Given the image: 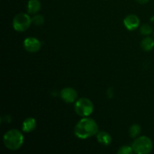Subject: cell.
<instances>
[{
    "instance_id": "obj_7",
    "label": "cell",
    "mask_w": 154,
    "mask_h": 154,
    "mask_svg": "<svg viewBox=\"0 0 154 154\" xmlns=\"http://www.w3.org/2000/svg\"><path fill=\"white\" fill-rule=\"evenodd\" d=\"M60 96L66 103H73L77 100L78 93L72 87H65L60 92Z\"/></svg>"
},
{
    "instance_id": "obj_4",
    "label": "cell",
    "mask_w": 154,
    "mask_h": 154,
    "mask_svg": "<svg viewBox=\"0 0 154 154\" xmlns=\"http://www.w3.org/2000/svg\"><path fill=\"white\" fill-rule=\"evenodd\" d=\"M75 111L81 117H89L94 111V105L90 99L84 97L80 98L75 102Z\"/></svg>"
},
{
    "instance_id": "obj_12",
    "label": "cell",
    "mask_w": 154,
    "mask_h": 154,
    "mask_svg": "<svg viewBox=\"0 0 154 154\" xmlns=\"http://www.w3.org/2000/svg\"><path fill=\"white\" fill-rule=\"evenodd\" d=\"M141 47L144 51H150L154 48V40L150 37H146L142 39Z\"/></svg>"
},
{
    "instance_id": "obj_6",
    "label": "cell",
    "mask_w": 154,
    "mask_h": 154,
    "mask_svg": "<svg viewBox=\"0 0 154 154\" xmlns=\"http://www.w3.org/2000/svg\"><path fill=\"white\" fill-rule=\"evenodd\" d=\"M23 47L29 53H36L42 48V42L35 37H28L23 42Z\"/></svg>"
},
{
    "instance_id": "obj_3",
    "label": "cell",
    "mask_w": 154,
    "mask_h": 154,
    "mask_svg": "<svg viewBox=\"0 0 154 154\" xmlns=\"http://www.w3.org/2000/svg\"><path fill=\"white\" fill-rule=\"evenodd\" d=\"M134 153L137 154H148L152 151L153 147L152 140L147 136L137 138L132 144Z\"/></svg>"
},
{
    "instance_id": "obj_15",
    "label": "cell",
    "mask_w": 154,
    "mask_h": 154,
    "mask_svg": "<svg viewBox=\"0 0 154 154\" xmlns=\"http://www.w3.org/2000/svg\"><path fill=\"white\" fill-rule=\"evenodd\" d=\"M152 32H153V29L149 24H144L140 28V32L144 35H148L151 34Z\"/></svg>"
},
{
    "instance_id": "obj_2",
    "label": "cell",
    "mask_w": 154,
    "mask_h": 154,
    "mask_svg": "<svg viewBox=\"0 0 154 154\" xmlns=\"http://www.w3.org/2000/svg\"><path fill=\"white\" fill-rule=\"evenodd\" d=\"M23 135L18 129H10L3 136V143L5 147L13 151L20 148L23 144Z\"/></svg>"
},
{
    "instance_id": "obj_10",
    "label": "cell",
    "mask_w": 154,
    "mask_h": 154,
    "mask_svg": "<svg viewBox=\"0 0 154 154\" xmlns=\"http://www.w3.org/2000/svg\"><path fill=\"white\" fill-rule=\"evenodd\" d=\"M36 128V120L33 117H27L22 124V130L24 132H31Z\"/></svg>"
},
{
    "instance_id": "obj_14",
    "label": "cell",
    "mask_w": 154,
    "mask_h": 154,
    "mask_svg": "<svg viewBox=\"0 0 154 154\" xmlns=\"http://www.w3.org/2000/svg\"><path fill=\"white\" fill-rule=\"evenodd\" d=\"M45 23V17L42 15L36 14L32 17V23L36 26H40Z\"/></svg>"
},
{
    "instance_id": "obj_11",
    "label": "cell",
    "mask_w": 154,
    "mask_h": 154,
    "mask_svg": "<svg viewBox=\"0 0 154 154\" xmlns=\"http://www.w3.org/2000/svg\"><path fill=\"white\" fill-rule=\"evenodd\" d=\"M41 2L39 0H29L27 4V11L30 14H35L40 11Z\"/></svg>"
},
{
    "instance_id": "obj_8",
    "label": "cell",
    "mask_w": 154,
    "mask_h": 154,
    "mask_svg": "<svg viewBox=\"0 0 154 154\" xmlns=\"http://www.w3.org/2000/svg\"><path fill=\"white\" fill-rule=\"evenodd\" d=\"M123 24L125 27L129 31H134L137 29L140 24V19L135 14H129L123 20Z\"/></svg>"
},
{
    "instance_id": "obj_13",
    "label": "cell",
    "mask_w": 154,
    "mask_h": 154,
    "mask_svg": "<svg viewBox=\"0 0 154 154\" xmlns=\"http://www.w3.org/2000/svg\"><path fill=\"white\" fill-rule=\"evenodd\" d=\"M129 135L131 138H136L140 135L141 132V126L138 124H133L129 128Z\"/></svg>"
},
{
    "instance_id": "obj_1",
    "label": "cell",
    "mask_w": 154,
    "mask_h": 154,
    "mask_svg": "<svg viewBox=\"0 0 154 154\" xmlns=\"http://www.w3.org/2000/svg\"><path fill=\"white\" fill-rule=\"evenodd\" d=\"M99 132V126L96 120L89 117L81 119L75 125L74 133L80 139H87Z\"/></svg>"
},
{
    "instance_id": "obj_18",
    "label": "cell",
    "mask_w": 154,
    "mask_h": 154,
    "mask_svg": "<svg viewBox=\"0 0 154 154\" xmlns=\"http://www.w3.org/2000/svg\"><path fill=\"white\" fill-rule=\"evenodd\" d=\"M150 20H151L153 23H154V16H153L151 18H150Z\"/></svg>"
},
{
    "instance_id": "obj_17",
    "label": "cell",
    "mask_w": 154,
    "mask_h": 154,
    "mask_svg": "<svg viewBox=\"0 0 154 154\" xmlns=\"http://www.w3.org/2000/svg\"><path fill=\"white\" fill-rule=\"evenodd\" d=\"M136 1L140 4H146V3L148 2L149 0H136Z\"/></svg>"
},
{
    "instance_id": "obj_16",
    "label": "cell",
    "mask_w": 154,
    "mask_h": 154,
    "mask_svg": "<svg viewBox=\"0 0 154 154\" xmlns=\"http://www.w3.org/2000/svg\"><path fill=\"white\" fill-rule=\"evenodd\" d=\"M133 149H132V146H128V145H124L122 146L121 147H120L117 151L118 154H131L133 153Z\"/></svg>"
},
{
    "instance_id": "obj_9",
    "label": "cell",
    "mask_w": 154,
    "mask_h": 154,
    "mask_svg": "<svg viewBox=\"0 0 154 154\" xmlns=\"http://www.w3.org/2000/svg\"><path fill=\"white\" fill-rule=\"evenodd\" d=\"M96 138H97L99 144L104 146L110 145L111 144V141H112V138H111V135L105 131L98 132V133L96 134Z\"/></svg>"
},
{
    "instance_id": "obj_5",
    "label": "cell",
    "mask_w": 154,
    "mask_h": 154,
    "mask_svg": "<svg viewBox=\"0 0 154 154\" xmlns=\"http://www.w3.org/2000/svg\"><path fill=\"white\" fill-rule=\"evenodd\" d=\"M12 24L17 32H24L29 28L32 24V18L27 14L19 13L14 16Z\"/></svg>"
}]
</instances>
